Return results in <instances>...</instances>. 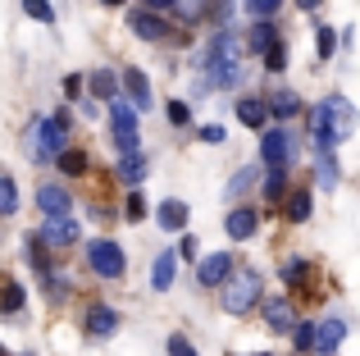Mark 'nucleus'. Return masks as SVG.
I'll list each match as a JSON object with an SVG mask.
<instances>
[{"instance_id": "f257e3e1", "label": "nucleus", "mask_w": 360, "mask_h": 356, "mask_svg": "<svg viewBox=\"0 0 360 356\" xmlns=\"http://www.w3.org/2000/svg\"><path fill=\"white\" fill-rule=\"evenodd\" d=\"M356 133V106L342 96V91H328L315 110H310V142L315 151H333L338 142Z\"/></svg>"}, {"instance_id": "f03ea898", "label": "nucleus", "mask_w": 360, "mask_h": 356, "mask_svg": "<svg viewBox=\"0 0 360 356\" xmlns=\"http://www.w3.org/2000/svg\"><path fill=\"white\" fill-rule=\"evenodd\" d=\"M205 73H210V82H219V87H238L242 82V42H238V32L210 37V46H205Z\"/></svg>"}, {"instance_id": "7ed1b4c3", "label": "nucleus", "mask_w": 360, "mask_h": 356, "mask_svg": "<svg viewBox=\"0 0 360 356\" xmlns=\"http://www.w3.org/2000/svg\"><path fill=\"white\" fill-rule=\"evenodd\" d=\"M69 110H55L51 119H41V124H32L27 133H32V151H37V165H55V155L64 151V137H69Z\"/></svg>"}, {"instance_id": "20e7f679", "label": "nucleus", "mask_w": 360, "mask_h": 356, "mask_svg": "<svg viewBox=\"0 0 360 356\" xmlns=\"http://www.w3.org/2000/svg\"><path fill=\"white\" fill-rule=\"evenodd\" d=\"M260 274L255 269H229V279H224V311L229 315H246L255 302H260Z\"/></svg>"}, {"instance_id": "39448f33", "label": "nucleus", "mask_w": 360, "mask_h": 356, "mask_svg": "<svg viewBox=\"0 0 360 356\" xmlns=\"http://www.w3.org/2000/svg\"><path fill=\"white\" fill-rule=\"evenodd\" d=\"M87 260H91V269H96L101 279H123V247L115 238H91L87 242Z\"/></svg>"}, {"instance_id": "423d86ee", "label": "nucleus", "mask_w": 360, "mask_h": 356, "mask_svg": "<svg viewBox=\"0 0 360 356\" xmlns=\"http://www.w3.org/2000/svg\"><path fill=\"white\" fill-rule=\"evenodd\" d=\"M110 133H115L119 151H141V128H137V110L115 101V110H110Z\"/></svg>"}, {"instance_id": "0eeeda50", "label": "nucleus", "mask_w": 360, "mask_h": 356, "mask_svg": "<svg viewBox=\"0 0 360 356\" xmlns=\"http://www.w3.org/2000/svg\"><path fill=\"white\" fill-rule=\"evenodd\" d=\"M37 238L46 242V247H55V251H64V247H73V242L82 238L78 233V224L69 220V215H46V229L37 233Z\"/></svg>"}, {"instance_id": "6e6552de", "label": "nucleus", "mask_w": 360, "mask_h": 356, "mask_svg": "<svg viewBox=\"0 0 360 356\" xmlns=\"http://www.w3.org/2000/svg\"><path fill=\"white\" fill-rule=\"evenodd\" d=\"M128 27L141 37V42H165V37H169V23L160 18V9H132Z\"/></svg>"}, {"instance_id": "1a4fd4ad", "label": "nucleus", "mask_w": 360, "mask_h": 356, "mask_svg": "<svg viewBox=\"0 0 360 356\" xmlns=\"http://www.w3.org/2000/svg\"><path fill=\"white\" fill-rule=\"evenodd\" d=\"M288 155H292L288 128H264V137H260V160L274 170V165H288Z\"/></svg>"}, {"instance_id": "9d476101", "label": "nucleus", "mask_w": 360, "mask_h": 356, "mask_svg": "<svg viewBox=\"0 0 360 356\" xmlns=\"http://www.w3.org/2000/svg\"><path fill=\"white\" fill-rule=\"evenodd\" d=\"M229 269H233L229 251H210V256H201V265H196V279H201L205 288H219L224 279H229Z\"/></svg>"}, {"instance_id": "9b49d317", "label": "nucleus", "mask_w": 360, "mask_h": 356, "mask_svg": "<svg viewBox=\"0 0 360 356\" xmlns=\"http://www.w3.org/2000/svg\"><path fill=\"white\" fill-rule=\"evenodd\" d=\"M115 329H119V311L115 306H105V302L87 306V333L91 338H105V333H115Z\"/></svg>"}, {"instance_id": "f8f14e48", "label": "nucleus", "mask_w": 360, "mask_h": 356, "mask_svg": "<svg viewBox=\"0 0 360 356\" xmlns=\"http://www.w3.org/2000/svg\"><path fill=\"white\" fill-rule=\"evenodd\" d=\"M37 205H41L46 215H69L73 196L64 192V187H55V183H41V187H37Z\"/></svg>"}, {"instance_id": "ddd939ff", "label": "nucleus", "mask_w": 360, "mask_h": 356, "mask_svg": "<svg viewBox=\"0 0 360 356\" xmlns=\"http://www.w3.org/2000/svg\"><path fill=\"white\" fill-rule=\"evenodd\" d=\"M342 338H347V320H342V315H328V320L315 324V348L319 352H333Z\"/></svg>"}, {"instance_id": "4468645a", "label": "nucleus", "mask_w": 360, "mask_h": 356, "mask_svg": "<svg viewBox=\"0 0 360 356\" xmlns=\"http://www.w3.org/2000/svg\"><path fill=\"white\" fill-rule=\"evenodd\" d=\"M174 274H178V256L174 251H160L155 269H150V288H155V293H169V288H174Z\"/></svg>"}, {"instance_id": "2eb2a0df", "label": "nucleus", "mask_w": 360, "mask_h": 356, "mask_svg": "<svg viewBox=\"0 0 360 356\" xmlns=\"http://www.w3.org/2000/svg\"><path fill=\"white\" fill-rule=\"evenodd\" d=\"M119 82L128 87V96H132V110H146V106H150V78H146L141 69H128Z\"/></svg>"}, {"instance_id": "dca6fc26", "label": "nucleus", "mask_w": 360, "mask_h": 356, "mask_svg": "<svg viewBox=\"0 0 360 356\" xmlns=\"http://www.w3.org/2000/svg\"><path fill=\"white\" fill-rule=\"evenodd\" d=\"M224 229H229V238H233V242H246V238L255 233V210H246V205H238V210H229Z\"/></svg>"}, {"instance_id": "f3484780", "label": "nucleus", "mask_w": 360, "mask_h": 356, "mask_svg": "<svg viewBox=\"0 0 360 356\" xmlns=\"http://www.w3.org/2000/svg\"><path fill=\"white\" fill-rule=\"evenodd\" d=\"M187 201H160V210H155V220H160V229L165 233H174V229H187Z\"/></svg>"}, {"instance_id": "a211bd4d", "label": "nucleus", "mask_w": 360, "mask_h": 356, "mask_svg": "<svg viewBox=\"0 0 360 356\" xmlns=\"http://www.w3.org/2000/svg\"><path fill=\"white\" fill-rule=\"evenodd\" d=\"M238 119H242L246 128H264V124H269V106L255 101V96H242L238 101Z\"/></svg>"}, {"instance_id": "6ab92c4d", "label": "nucleus", "mask_w": 360, "mask_h": 356, "mask_svg": "<svg viewBox=\"0 0 360 356\" xmlns=\"http://www.w3.org/2000/svg\"><path fill=\"white\" fill-rule=\"evenodd\" d=\"M82 82H87V87L96 91L101 101H115V96H119V73H110V69H96V73H87Z\"/></svg>"}, {"instance_id": "aec40b11", "label": "nucleus", "mask_w": 360, "mask_h": 356, "mask_svg": "<svg viewBox=\"0 0 360 356\" xmlns=\"http://www.w3.org/2000/svg\"><path fill=\"white\" fill-rule=\"evenodd\" d=\"M274 42H278V27H274L269 18H260V23H255L251 32H246V46H251L255 55H264V51H269V46H274Z\"/></svg>"}, {"instance_id": "412c9836", "label": "nucleus", "mask_w": 360, "mask_h": 356, "mask_svg": "<svg viewBox=\"0 0 360 356\" xmlns=\"http://www.w3.org/2000/svg\"><path fill=\"white\" fill-rule=\"evenodd\" d=\"M23 311V284L18 279H5L0 284V315H18Z\"/></svg>"}, {"instance_id": "4be33fe9", "label": "nucleus", "mask_w": 360, "mask_h": 356, "mask_svg": "<svg viewBox=\"0 0 360 356\" xmlns=\"http://www.w3.org/2000/svg\"><path fill=\"white\" fill-rule=\"evenodd\" d=\"M119 178H123V183H132V187H141V178H146V160H141V151H123Z\"/></svg>"}, {"instance_id": "5701e85b", "label": "nucleus", "mask_w": 360, "mask_h": 356, "mask_svg": "<svg viewBox=\"0 0 360 356\" xmlns=\"http://www.w3.org/2000/svg\"><path fill=\"white\" fill-rule=\"evenodd\" d=\"M315 178H319V187H324V192H333V187H338V155L333 151H319Z\"/></svg>"}, {"instance_id": "b1692460", "label": "nucleus", "mask_w": 360, "mask_h": 356, "mask_svg": "<svg viewBox=\"0 0 360 356\" xmlns=\"http://www.w3.org/2000/svg\"><path fill=\"white\" fill-rule=\"evenodd\" d=\"M264 324H269V329H292V324H297V320H292V306L288 302H269V306H264Z\"/></svg>"}, {"instance_id": "393cba45", "label": "nucleus", "mask_w": 360, "mask_h": 356, "mask_svg": "<svg viewBox=\"0 0 360 356\" xmlns=\"http://www.w3.org/2000/svg\"><path fill=\"white\" fill-rule=\"evenodd\" d=\"M55 165H60V170H64V174H69V178H78V174H87V155H82V151H73V146H64V151H60V155H55Z\"/></svg>"}, {"instance_id": "a878e982", "label": "nucleus", "mask_w": 360, "mask_h": 356, "mask_svg": "<svg viewBox=\"0 0 360 356\" xmlns=\"http://www.w3.org/2000/svg\"><path fill=\"white\" fill-rule=\"evenodd\" d=\"M283 187H288V165H274L264 178V201H283Z\"/></svg>"}, {"instance_id": "bb28decb", "label": "nucleus", "mask_w": 360, "mask_h": 356, "mask_svg": "<svg viewBox=\"0 0 360 356\" xmlns=\"http://www.w3.org/2000/svg\"><path fill=\"white\" fill-rule=\"evenodd\" d=\"M150 215V205H146V196H141V187H132L128 192V201H123V220H132V224H141Z\"/></svg>"}, {"instance_id": "cd10ccee", "label": "nucleus", "mask_w": 360, "mask_h": 356, "mask_svg": "<svg viewBox=\"0 0 360 356\" xmlns=\"http://www.w3.org/2000/svg\"><path fill=\"white\" fill-rule=\"evenodd\" d=\"M310 201H315L310 192H292V196H288V220H292V224H306V220H310Z\"/></svg>"}, {"instance_id": "c85d7f7f", "label": "nucleus", "mask_w": 360, "mask_h": 356, "mask_svg": "<svg viewBox=\"0 0 360 356\" xmlns=\"http://www.w3.org/2000/svg\"><path fill=\"white\" fill-rule=\"evenodd\" d=\"M333 51H338V32L319 23L315 27V55H319V60H333Z\"/></svg>"}, {"instance_id": "c756f323", "label": "nucleus", "mask_w": 360, "mask_h": 356, "mask_svg": "<svg viewBox=\"0 0 360 356\" xmlns=\"http://www.w3.org/2000/svg\"><path fill=\"white\" fill-rule=\"evenodd\" d=\"M18 210V183L9 174H0V215H14Z\"/></svg>"}, {"instance_id": "7c9ffc66", "label": "nucleus", "mask_w": 360, "mask_h": 356, "mask_svg": "<svg viewBox=\"0 0 360 356\" xmlns=\"http://www.w3.org/2000/svg\"><path fill=\"white\" fill-rule=\"evenodd\" d=\"M251 183H255V170H238V174L229 178V187H224V196H229V201H238V196H242Z\"/></svg>"}, {"instance_id": "2f4dec72", "label": "nucleus", "mask_w": 360, "mask_h": 356, "mask_svg": "<svg viewBox=\"0 0 360 356\" xmlns=\"http://www.w3.org/2000/svg\"><path fill=\"white\" fill-rule=\"evenodd\" d=\"M301 110V101L292 96V91H278V96L269 101V115H278V119H288V115H297Z\"/></svg>"}, {"instance_id": "473e14b6", "label": "nucleus", "mask_w": 360, "mask_h": 356, "mask_svg": "<svg viewBox=\"0 0 360 356\" xmlns=\"http://www.w3.org/2000/svg\"><path fill=\"white\" fill-rule=\"evenodd\" d=\"M264 69H269V73H283V69H288V46H283V42H274L269 51H264Z\"/></svg>"}, {"instance_id": "72a5a7b5", "label": "nucleus", "mask_w": 360, "mask_h": 356, "mask_svg": "<svg viewBox=\"0 0 360 356\" xmlns=\"http://www.w3.org/2000/svg\"><path fill=\"white\" fill-rule=\"evenodd\" d=\"M27 18H37V23H55V5L51 0H23Z\"/></svg>"}, {"instance_id": "f704fd0d", "label": "nucleus", "mask_w": 360, "mask_h": 356, "mask_svg": "<svg viewBox=\"0 0 360 356\" xmlns=\"http://www.w3.org/2000/svg\"><path fill=\"white\" fill-rule=\"evenodd\" d=\"M292 343L301 352H315V324H292Z\"/></svg>"}, {"instance_id": "c9c22d12", "label": "nucleus", "mask_w": 360, "mask_h": 356, "mask_svg": "<svg viewBox=\"0 0 360 356\" xmlns=\"http://www.w3.org/2000/svg\"><path fill=\"white\" fill-rule=\"evenodd\" d=\"M242 5H246V14H255V18H269L274 9L283 5V0H242Z\"/></svg>"}, {"instance_id": "e433bc0d", "label": "nucleus", "mask_w": 360, "mask_h": 356, "mask_svg": "<svg viewBox=\"0 0 360 356\" xmlns=\"http://www.w3.org/2000/svg\"><path fill=\"white\" fill-rule=\"evenodd\" d=\"M165 348H169V356H196V348L183 338V333H169V343H165Z\"/></svg>"}, {"instance_id": "4c0bfd02", "label": "nucleus", "mask_w": 360, "mask_h": 356, "mask_svg": "<svg viewBox=\"0 0 360 356\" xmlns=\"http://www.w3.org/2000/svg\"><path fill=\"white\" fill-rule=\"evenodd\" d=\"M196 137H201V142H210V146H219V142H224L229 133H224L219 124H201V128H196Z\"/></svg>"}, {"instance_id": "58836bf2", "label": "nucleus", "mask_w": 360, "mask_h": 356, "mask_svg": "<svg viewBox=\"0 0 360 356\" xmlns=\"http://www.w3.org/2000/svg\"><path fill=\"white\" fill-rule=\"evenodd\" d=\"M165 115H169V124H192V110H187L183 101H169V110H165Z\"/></svg>"}, {"instance_id": "ea45409f", "label": "nucleus", "mask_w": 360, "mask_h": 356, "mask_svg": "<svg viewBox=\"0 0 360 356\" xmlns=\"http://www.w3.org/2000/svg\"><path fill=\"white\" fill-rule=\"evenodd\" d=\"M306 260H288V265H283V279H288V284H301V279H306Z\"/></svg>"}, {"instance_id": "a19ab883", "label": "nucleus", "mask_w": 360, "mask_h": 356, "mask_svg": "<svg viewBox=\"0 0 360 356\" xmlns=\"http://www.w3.org/2000/svg\"><path fill=\"white\" fill-rule=\"evenodd\" d=\"M78 91H82V78H78V73H69V78H64V96H78Z\"/></svg>"}, {"instance_id": "79ce46f5", "label": "nucleus", "mask_w": 360, "mask_h": 356, "mask_svg": "<svg viewBox=\"0 0 360 356\" xmlns=\"http://www.w3.org/2000/svg\"><path fill=\"white\" fill-rule=\"evenodd\" d=\"M178 0H146V9H174Z\"/></svg>"}, {"instance_id": "37998d69", "label": "nucleus", "mask_w": 360, "mask_h": 356, "mask_svg": "<svg viewBox=\"0 0 360 356\" xmlns=\"http://www.w3.org/2000/svg\"><path fill=\"white\" fill-rule=\"evenodd\" d=\"M297 5L306 9V14H315V9H319V0H297Z\"/></svg>"}, {"instance_id": "c03bdc74", "label": "nucleus", "mask_w": 360, "mask_h": 356, "mask_svg": "<svg viewBox=\"0 0 360 356\" xmlns=\"http://www.w3.org/2000/svg\"><path fill=\"white\" fill-rule=\"evenodd\" d=\"M101 5H123V0H101Z\"/></svg>"}, {"instance_id": "a18cd8bd", "label": "nucleus", "mask_w": 360, "mask_h": 356, "mask_svg": "<svg viewBox=\"0 0 360 356\" xmlns=\"http://www.w3.org/2000/svg\"><path fill=\"white\" fill-rule=\"evenodd\" d=\"M319 356H333V352H319Z\"/></svg>"}]
</instances>
